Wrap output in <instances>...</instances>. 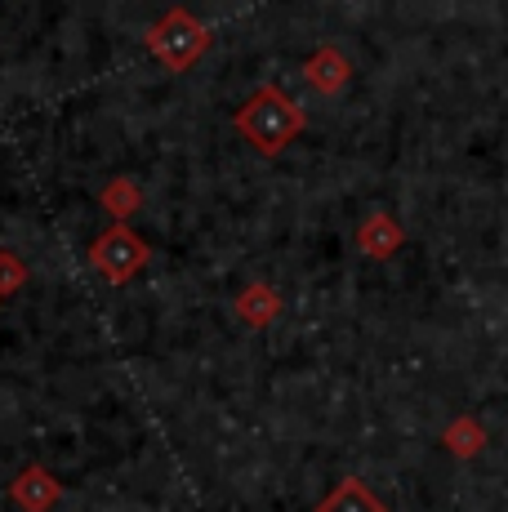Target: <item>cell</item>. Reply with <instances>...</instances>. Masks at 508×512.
<instances>
[{"mask_svg":"<svg viewBox=\"0 0 508 512\" xmlns=\"http://www.w3.org/2000/svg\"><path fill=\"white\" fill-rule=\"evenodd\" d=\"M304 81H308V90H317L321 98L344 94L348 85H353V58L335 45H317L304 58Z\"/></svg>","mask_w":508,"mask_h":512,"instance_id":"5b68a950","label":"cell"},{"mask_svg":"<svg viewBox=\"0 0 508 512\" xmlns=\"http://www.w3.org/2000/svg\"><path fill=\"white\" fill-rule=\"evenodd\" d=\"M5 495L14 499L18 512H54L63 504V481H58L45 464H27L14 481H9Z\"/></svg>","mask_w":508,"mask_h":512,"instance_id":"277c9868","label":"cell"},{"mask_svg":"<svg viewBox=\"0 0 508 512\" xmlns=\"http://www.w3.org/2000/svg\"><path fill=\"white\" fill-rule=\"evenodd\" d=\"M27 285V263L14 250H0V299H14Z\"/></svg>","mask_w":508,"mask_h":512,"instance_id":"8fae6325","label":"cell"},{"mask_svg":"<svg viewBox=\"0 0 508 512\" xmlns=\"http://www.w3.org/2000/svg\"><path fill=\"white\" fill-rule=\"evenodd\" d=\"M99 205L112 214V223H130V214H139V205H143V192H139V183L121 174V179H112L99 192Z\"/></svg>","mask_w":508,"mask_h":512,"instance_id":"30bf717a","label":"cell"},{"mask_svg":"<svg viewBox=\"0 0 508 512\" xmlns=\"http://www.w3.org/2000/svg\"><path fill=\"white\" fill-rule=\"evenodd\" d=\"M281 294H277V285H268V281H250V285H241L237 290V299H232V317L237 321H246L250 330H268L272 321L281 317Z\"/></svg>","mask_w":508,"mask_h":512,"instance_id":"52a82bcc","label":"cell"},{"mask_svg":"<svg viewBox=\"0 0 508 512\" xmlns=\"http://www.w3.org/2000/svg\"><path fill=\"white\" fill-rule=\"evenodd\" d=\"M85 259H90V268L99 272L103 281L125 285L152 263V245L143 241L130 223H112V228H103L90 241V254H85Z\"/></svg>","mask_w":508,"mask_h":512,"instance_id":"3957f363","label":"cell"},{"mask_svg":"<svg viewBox=\"0 0 508 512\" xmlns=\"http://www.w3.org/2000/svg\"><path fill=\"white\" fill-rule=\"evenodd\" d=\"M143 45H148V54L165 67V72L179 76V72H192V67L205 58V49L214 45V32L192 14V9L174 5V9H165L161 18L148 23Z\"/></svg>","mask_w":508,"mask_h":512,"instance_id":"7a4b0ae2","label":"cell"},{"mask_svg":"<svg viewBox=\"0 0 508 512\" xmlns=\"http://www.w3.org/2000/svg\"><path fill=\"white\" fill-rule=\"evenodd\" d=\"M312 512H388V499H379L361 477H344Z\"/></svg>","mask_w":508,"mask_h":512,"instance_id":"9c48e42d","label":"cell"},{"mask_svg":"<svg viewBox=\"0 0 508 512\" xmlns=\"http://www.w3.org/2000/svg\"><path fill=\"white\" fill-rule=\"evenodd\" d=\"M232 125H237V134L254 147V152L272 161V156H281L299 134L308 130V116L295 98L281 90V85H259V90L237 107Z\"/></svg>","mask_w":508,"mask_h":512,"instance_id":"6da1fadb","label":"cell"},{"mask_svg":"<svg viewBox=\"0 0 508 512\" xmlns=\"http://www.w3.org/2000/svg\"><path fill=\"white\" fill-rule=\"evenodd\" d=\"M491 446V432H486V423L477 415H455L451 423L442 428V450L459 464H468V459H477L482 450Z\"/></svg>","mask_w":508,"mask_h":512,"instance_id":"ba28073f","label":"cell"},{"mask_svg":"<svg viewBox=\"0 0 508 512\" xmlns=\"http://www.w3.org/2000/svg\"><path fill=\"white\" fill-rule=\"evenodd\" d=\"M402 245H406V228L388 210H375V214H366V219H361L357 250L366 254V259L388 263V259H397V250H402Z\"/></svg>","mask_w":508,"mask_h":512,"instance_id":"8992f818","label":"cell"}]
</instances>
